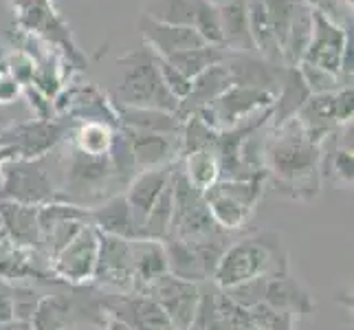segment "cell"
I'll return each mask as SVG.
<instances>
[{"label": "cell", "mask_w": 354, "mask_h": 330, "mask_svg": "<svg viewBox=\"0 0 354 330\" xmlns=\"http://www.w3.org/2000/svg\"><path fill=\"white\" fill-rule=\"evenodd\" d=\"M322 156L324 143H315L292 117L282 126H275L264 148L262 165L268 178H273L275 185L288 196L310 201L319 194Z\"/></svg>", "instance_id": "cell-1"}, {"label": "cell", "mask_w": 354, "mask_h": 330, "mask_svg": "<svg viewBox=\"0 0 354 330\" xmlns=\"http://www.w3.org/2000/svg\"><path fill=\"white\" fill-rule=\"evenodd\" d=\"M288 273V253L279 234L251 236L229 244L212 275V284L221 291L236 288L260 277H275Z\"/></svg>", "instance_id": "cell-2"}, {"label": "cell", "mask_w": 354, "mask_h": 330, "mask_svg": "<svg viewBox=\"0 0 354 330\" xmlns=\"http://www.w3.org/2000/svg\"><path fill=\"white\" fill-rule=\"evenodd\" d=\"M119 64L126 66L124 80L117 86L115 104L128 108H156L165 113H176L178 100L167 91L163 84L161 71H158L156 53L148 44H141L128 55L117 59Z\"/></svg>", "instance_id": "cell-3"}, {"label": "cell", "mask_w": 354, "mask_h": 330, "mask_svg": "<svg viewBox=\"0 0 354 330\" xmlns=\"http://www.w3.org/2000/svg\"><path fill=\"white\" fill-rule=\"evenodd\" d=\"M268 174L260 172L251 178H221L214 187L203 192L212 218L223 231H236L249 223L255 205L264 194Z\"/></svg>", "instance_id": "cell-4"}, {"label": "cell", "mask_w": 354, "mask_h": 330, "mask_svg": "<svg viewBox=\"0 0 354 330\" xmlns=\"http://www.w3.org/2000/svg\"><path fill=\"white\" fill-rule=\"evenodd\" d=\"M14 9L20 31L31 33L44 44L53 46L55 51L64 55L68 66H75L77 71L88 66V59L73 42L68 24L57 14L53 0H14Z\"/></svg>", "instance_id": "cell-5"}, {"label": "cell", "mask_w": 354, "mask_h": 330, "mask_svg": "<svg viewBox=\"0 0 354 330\" xmlns=\"http://www.w3.org/2000/svg\"><path fill=\"white\" fill-rule=\"evenodd\" d=\"M100 293H55L40 300L31 317L33 330H75L80 320L104 326L108 315Z\"/></svg>", "instance_id": "cell-6"}, {"label": "cell", "mask_w": 354, "mask_h": 330, "mask_svg": "<svg viewBox=\"0 0 354 330\" xmlns=\"http://www.w3.org/2000/svg\"><path fill=\"white\" fill-rule=\"evenodd\" d=\"M3 174V190L0 201H14L20 205L42 207L48 203H66L64 194L53 187L51 178L46 176L40 161H22L11 158L0 167Z\"/></svg>", "instance_id": "cell-7"}, {"label": "cell", "mask_w": 354, "mask_h": 330, "mask_svg": "<svg viewBox=\"0 0 354 330\" xmlns=\"http://www.w3.org/2000/svg\"><path fill=\"white\" fill-rule=\"evenodd\" d=\"M275 95L260 89L247 86H229L218 100L198 108L194 115H198L203 124H207L216 132L231 130L244 124L249 117L262 113L266 108H273Z\"/></svg>", "instance_id": "cell-8"}, {"label": "cell", "mask_w": 354, "mask_h": 330, "mask_svg": "<svg viewBox=\"0 0 354 330\" xmlns=\"http://www.w3.org/2000/svg\"><path fill=\"white\" fill-rule=\"evenodd\" d=\"M97 253H100V231L93 225H84L77 236L48 262V271L59 284L68 286H91Z\"/></svg>", "instance_id": "cell-9"}, {"label": "cell", "mask_w": 354, "mask_h": 330, "mask_svg": "<svg viewBox=\"0 0 354 330\" xmlns=\"http://www.w3.org/2000/svg\"><path fill=\"white\" fill-rule=\"evenodd\" d=\"M143 295L154 300L167 315L174 330H189L201 302V284L180 279L172 273L152 279L148 286H143Z\"/></svg>", "instance_id": "cell-10"}, {"label": "cell", "mask_w": 354, "mask_h": 330, "mask_svg": "<svg viewBox=\"0 0 354 330\" xmlns=\"http://www.w3.org/2000/svg\"><path fill=\"white\" fill-rule=\"evenodd\" d=\"M66 124L57 119H29L0 130V148L14 150L22 161H40L64 139Z\"/></svg>", "instance_id": "cell-11"}, {"label": "cell", "mask_w": 354, "mask_h": 330, "mask_svg": "<svg viewBox=\"0 0 354 330\" xmlns=\"http://www.w3.org/2000/svg\"><path fill=\"white\" fill-rule=\"evenodd\" d=\"M55 115L68 117L77 124L97 121L111 128H119V117L113 100L93 84H73L64 86L53 100Z\"/></svg>", "instance_id": "cell-12"}, {"label": "cell", "mask_w": 354, "mask_h": 330, "mask_svg": "<svg viewBox=\"0 0 354 330\" xmlns=\"http://www.w3.org/2000/svg\"><path fill=\"white\" fill-rule=\"evenodd\" d=\"M350 27L352 22H348V27H341L337 20L313 7V38L301 62L322 68L341 80V57H344Z\"/></svg>", "instance_id": "cell-13"}, {"label": "cell", "mask_w": 354, "mask_h": 330, "mask_svg": "<svg viewBox=\"0 0 354 330\" xmlns=\"http://www.w3.org/2000/svg\"><path fill=\"white\" fill-rule=\"evenodd\" d=\"M91 286H108L121 295L137 293L130 240L100 234V253H97V266Z\"/></svg>", "instance_id": "cell-14"}, {"label": "cell", "mask_w": 354, "mask_h": 330, "mask_svg": "<svg viewBox=\"0 0 354 330\" xmlns=\"http://www.w3.org/2000/svg\"><path fill=\"white\" fill-rule=\"evenodd\" d=\"M104 311L111 320L130 330H174L163 309L143 293H117L113 297H104Z\"/></svg>", "instance_id": "cell-15"}, {"label": "cell", "mask_w": 354, "mask_h": 330, "mask_svg": "<svg viewBox=\"0 0 354 330\" xmlns=\"http://www.w3.org/2000/svg\"><path fill=\"white\" fill-rule=\"evenodd\" d=\"M48 260L40 251L18 247L9 238L0 242V279L5 282H20V279H40L46 284H59L48 268L42 266Z\"/></svg>", "instance_id": "cell-16"}, {"label": "cell", "mask_w": 354, "mask_h": 330, "mask_svg": "<svg viewBox=\"0 0 354 330\" xmlns=\"http://www.w3.org/2000/svg\"><path fill=\"white\" fill-rule=\"evenodd\" d=\"M121 132L126 134L130 154L137 172L152 167H163L178 161V141H174L169 134H154V132H139L121 126Z\"/></svg>", "instance_id": "cell-17"}, {"label": "cell", "mask_w": 354, "mask_h": 330, "mask_svg": "<svg viewBox=\"0 0 354 330\" xmlns=\"http://www.w3.org/2000/svg\"><path fill=\"white\" fill-rule=\"evenodd\" d=\"M139 29L143 35V42L161 57H169L174 53L187 51V48L207 44L194 27H176V24L156 22L148 16L141 18Z\"/></svg>", "instance_id": "cell-18"}, {"label": "cell", "mask_w": 354, "mask_h": 330, "mask_svg": "<svg viewBox=\"0 0 354 330\" xmlns=\"http://www.w3.org/2000/svg\"><path fill=\"white\" fill-rule=\"evenodd\" d=\"M176 163H169V165H163V167L143 169V172L134 174V178L128 183L126 201L130 205V210L134 214V220H137L139 229L143 225V218L148 216V212L152 210V205L156 203V199L161 196L163 190L167 187V183H169V178H172Z\"/></svg>", "instance_id": "cell-19"}, {"label": "cell", "mask_w": 354, "mask_h": 330, "mask_svg": "<svg viewBox=\"0 0 354 330\" xmlns=\"http://www.w3.org/2000/svg\"><path fill=\"white\" fill-rule=\"evenodd\" d=\"M88 225H93L100 234L117 236L126 240H139L141 229L134 220V214L126 201L124 194L104 201L102 205L88 210Z\"/></svg>", "instance_id": "cell-20"}, {"label": "cell", "mask_w": 354, "mask_h": 330, "mask_svg": "<svg viewBox=\"0 0 354 330\" xmlns=\"http://www.w3.org/2000/svg\"><path fill=\"white\" fill-rule=\"evenodd\" d=\"M33 205H20L14 201H0V220L7 238L24 249L40 251V223Z\"/></svg>", "instance_id": "cell-21"}, {"label": "cell", "mask_w": 354, "mask_h": 330, "mask_svg": "<svg viewBox=\"0 0 354 330\" xmlns=\"http://www.w3.org/2000/svg\"><path fill=\"white\" fill-rule=\"evenodd\" d=\"M229 86H234V84H231V77H229V71H227L225 62L214 64V66H209L207 71H203L201 75H196V77L192 80L189 95L178 104V110H176L178 119L183 121L185 117L196 113L198 108L212 104Z\"/></svg>", "instance_id": "cell-22"}, {"label": "cell", "mask_w": 354, "mask_h": 330, "mask_svg": "<svg viewBox=\"0 0 354 330\" xmlns=\"http://www.w3.org/2000/svg\"><path fill=\"white\" fill-rule=\"evenodd\" d=\"M130 249H132V268H134L137 293H141L143 286H148L152 279L169 273L167 253L161 240H150V238L130 240Z\"/></svg>", "instance_id": "cell-23"}, {"label": "cell", "mask_w": 354, "mask_h": 330, "mask_svg": "<svg viewBox=\"0 0 354 330\" xmlns=\"http://www.w3.org/2000/svg\"><path fill=\"white\" fill-rule=\"evenodd\" d=\"M218 20H221L223 31V48L225 51L251 53L255 51L249 33V14L244 0H231V3L216 7Z\"/></svg>", "instance_id": "cell-24"}, {"label": "cell", "mask_w": 354, "mask_h": 330, "mask_svg": "<svg viewBox=\"0 0 354 330\" xmlns=\"http://www.w3.org/2000/svg\"><path fill=\"white\" fill-rule=\"evenodd\" d=\"M115 108H117L119 126L130 128V130L169 134V137H174L183 128V121L178 119L176 113H165V110H156V108H128V106H117V104Z\"/></svg>", "instance_id": "cell-25"}, {"label": "cell", "mask_w": 354, "mask_h": 330, "mask_svg": "<svg viewBox=\"0 0 354 330\" xmlns=\"http://www.w3.org/2000/svg\"><path fill=\"white\" fill-rule=\"evenodd\" d=\"M247 14H249V33H251L253 48L262 55V59H266L268 64L284 66L282 53H279V44H277L273 29L266 18L264 0H251V3H247Z\"/></svg>", "instance_id": "cell-26"}, {"label": "cell", "mask_w": 354, "mask_h": 330, "mask_svg": "<svg viewBox=\"0 0 354 330\" xmlns=\"http://www.w3.org/2000/svg\"><path fill=\"white\" fill-rule=\"evenodd\" d=\"M180 161H183V167H180L183 174H185L192 185L201 192H207L223 178L221 161H218L216 148L187 154L185 158H180Z\"/></svg>", "instance_id": "cell-27"}, {"label": "cell", "mask_w": 354, "mask_h": 330, "mask_svg": "<svg viewBox=\"0 0 354 330\" xmlns=\"http://www.w3.org/2000/svg\"><path fill=\"white\" fill-rule=\"evenodd\" d=\"M225 48L223 46H214V44H203V46H196V48H187V51H180V53H174L169 57H163L167 59L169 64H172L176 71H180L183 75L194 80L196 75H201L203 71H207L214 64H221L225 59Z\"/></svg>", "instance_id": "cell-28"}, {"label": "cell", "mask_w": 354, "mask_h": 330, "mask_svg": "<svg viewBox=\"0 0 354 330\" xmlns=\"http://www.w3.org/2000/svg\"><path fill=\"white\" fill-rule=\"evenodd\" d=\"M119 128H111L106 124H97V121H84L77 124L75 132H73V148L91 154V156H106L111 154L115 134Z\"/></svg>", "instance_id": "cell-29"}, {"label": "cell", "mask_w": 354, "mask_h": 330, "mask_svg": "<svg viewBox=\"0 0 354 330\" xmlns=\"http://www.w3.org/2000/svg\"><path fill=\"white\" fill-rule=\"evenodd\" d=\"M172 214H174V192H172V178H169L167 187L163 190L161 196L156 199V203L152 205V210L148 212V216L143 218L141 238H150V240H161L163 242L169 236Z\"/></svg>", "instance_id": "cell-30"}, {"label": "cell", "mask_w": 354, "mask_h": 330, "mask_svg": "<svg viewBox=\"0 0 354 330\" xmlns=\"http://www.w3.org/2000/svg\"><path fill=\"white\" fill-rule=\"evenodd\" d=\"M198 5L201 0H150L145 16L176 27H194Z\"/></svg>", "instance_id": "cell-31"}, {"label": "cell", "mask_w": 354, "mask_h": 330, "mask_svg": "<svg viewBox=\"0 0 354 330\" xmlns=\"http://www.w3.org/2000/svg\"><path fill=\"white\" fill-rule=\"evenodd\" d=\"M156 62H158V71H161V77H163V84L167 86V91L172 93L178 102H183L185 97L189 95V89H192V80L183 75L180 71H176L172 64L163 59L161 55H156Z\"/></svg>", "instance_id": "cell-32"}, {"label": "cell", "mask_w": 354, "mask_h": 330, "mask_svg": "<svg viewBox=\"0 0 354 330\" xmlns=\"http://www.w3.org/2000/svg\"><path fill=\"white\" fill-rule=\"evenodd\" d=\"M42 295L31 286L14 284V320L20 322H31V317L38 309Z\"/></svg>", "instance_id": "cell-33"}, {"label": "cell", "mask_w": 354, "mask_h": 330, "mask_svg": "<svg viewBox=\"0 0 354 330\" xmlns=\"http://www.w3.org/2000/svg\"><path fill=\"white\" fill-rule=\"evenodd\" d=\"M24 97L29 100L31 108L35 110V115H38V119H51L55 115V110H53V102L48 100V97L44 93H40L35 86H24L22 89Z\"/></svg>", "instance_id": "cell-34"}, {"label": "cell", "mask_w": 354, "mask_h": 330, "mask_svg": "<svg viewBox=\"0 0 354 330\" xmlns=\"http://www.w3.org/2000/svg\"><path fill=\"white\" fill-rule=\"evenodd\" d=\"M14 320V282L0 279V324Z\"/></svg>", "instance_id": "cell-35"}, {"label": "cell", "mask_w": 354, "mask_h": 330, "mask_svg": "<svg viewBox=\"0 0 354 330\" xmlns=\"http://www.w3.org/2000/svg\"><path fill=\"white\" fill-rule=\"evenodd\" d=\"M18 93H20V86L14 82V77H11L9 73H3V75H0V104L14 102Z\"/></svg>", "instance_id": "cell-36"}, {"label": "cell", "mask_w": 354, "mask_h": 330, "mask_svg": "<svg viewBox=\"0 0 354 330\" xmlns=\"http://www.w3.org/2000/svg\"><path fill=\"white\" fill-rule=\"evenodd\" d=\"M209 5H214V7H223V5H227V3H231V0H207Z\"/></svg>", "instance_id": "cell-37"}, {"label": "cell", "mask_w": 354, "mask_h": 330, "mask_svg": "<svg viewBox=\"0 0 354 330\" xmlns=\"http://www.w3.org/2000/svg\"><path fill=\"white\" fill-rule=\"evenodd\" d=\"M3 73H7V64H5V59L0 57V75H3Z\"/></svg>", "instance_id": "cell-38"}, {"label": "cell", "mask_w": 354, "mask_h": 330, "mask_svg": "<svg viewBox=\"0 0 354 330\" xmlns=\"http://www.w3.org/2000/svg\"><path fill=\"white\" fill-rule=\"evenodd\" d=\"M7 238V234H5V229H3V220H0V242H3Z\"/></svg>", "instance_id": "cell-39"}]
</instances>
